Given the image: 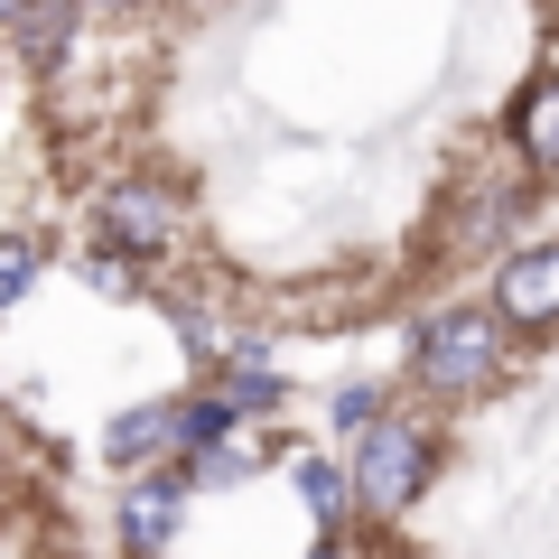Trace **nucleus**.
I'll use <instances>...</instances> for the list:
<instances>
[{"label":"nucleus","instance_id":"f257e3e1","mask_svg":"<svg viewBox=\"0 0 559 559\" xmlns=\"http://www.w3.org/2000/svg\"><path fill=\"white\" fill-rule=\"evenodd\" d=\"M419 382H429V392H485V382L503 373V318L495 308H439V318L419 326Z\"/></svg>","mask_w":559,"mask_h":559},{"label":"nucleus","instance_id":"f03ea898","mask_svg":"<svg viewBox=\"0 0 559 559\" xmlns=\"http://www.w3.org/2000/svg\"><path fill=\"white\" fill-rule=\"evenodd\" d=\"M419 485H429V439H419L411 419H382V429H364L345 495L373 503V513H401V503H419Z\"/></svg>","mask_w":559,"mask_h":559},{"label":"nucleus","instance_id":"7ed1b4c3","mask_svg":"<svg viewBox=\"0 0 559 559\" xmlns=\"http://www.w3.org/2000/svg\"><path fill=\"white\" fill-rule=\"evenodd\" d=\"M495 318H503V326H550V318H559V242H540V252H513V261H503Z\"/></svg>","mask_w":559,"mask_h":559},{"label":"nucleus","instance_id":"20e7f679","mask_svg":"<svg viewBox=\"0 0 559 559\" xmlns=\"http://www.w3.org/2000/svg\"><path fill=\"white\" fill-rule=\"evenodd\" d=\"M103 234H112L121 252H168L178 205H168L159 187H112V197H103Z\"/></svg>","mask_w":559,"mask_h":559},{"label":"nucleus","instance_id":"39448f33","mask_svg":"<svg viewBox=\"0 0 559 559\" xmlns=\"http://www.w3.org/2000/svg\"><path fill=\"white\" fill-rule=\"evenodd\" d=\"M178 503H187V485H178V476L140 485V495L121 503V540H131V550H168V532H178Z\"/></svg>","mask_w":559,"mask_h":559},{"label":"nucleus","instance_id":"423d86ee","mask_svg":"<svg viewBox=\"0 0 559 559\" xmlns=\"http://www.w3.org/2000/svg\"><path fill=\"white\" fill-rule=\"evenodd\" d=\"M513 140H522L532 168H559V75H540L532 94L513 103Z\"/></svg>","mask_w":559,"mask_h":559},{"label":"nucleus","instance_id":"0eeeda50","mask_svg":"<svg viewBox=\"0 0 559 559\" xmlns=\"http://www.w3.org/2000/svg\"><path fill=\"white\" fill-rule=\"evenodd\" d=\"M112 466H140V457H159V448H178V401H150V411H121L112 419Z\"/></svg>","mask_w":559,"mask_h":559},{"label":"nucleus","instance_id":"6e6552de","mask_svg":"<svg viewBox=\"0 0 559 559\" xmlns=\"http://www.w3.org/2000/svg\"><path fill=\"white\" fill-rule=\"evenodd\" d=\"M299 503H308L318 522H336V513H345V476H336V466H318V457H308V466H299Z\"/></svg>","mask_w":559,"mask_h":559},{"label":"nucleus","instance_id":"1a4fd4ad","mask_svg":"<svg viewBox=\"0 0 559 559\" xmlns=\"http://www.w3.org/2000/svg\"><path fill=\"white\" fill-rule=\"evenodd\" d=\"M28 271H38V252H28V242H0V308L28 289Z\"/></svg>","mask_w":559,"mask_h":559},{"label":"nucleus","instance_id":"9d476101","mask_svg":"<svg viewBox=\"0 0 559 559\" xmlns=\"http://www.w3.org/2000/svg\"><path fill=\"white\" fill-rule=\"evenodd\" d=\"M20 10H28V0H0V28H20Z\"/></svg>","mask_w":559,"mask_h":559},{"label":"nucleus","instance_id":"9b49d317","mask_svg":"<svg viewBox=\"0 0 559 559\" xmlns=\"http://www.w3.org/2000/svg\"><path fill=\"white\" fill-rule=\"evenodd\" d=\"M308 559H345V550H336V540H318V550H308Z\"/></svg>","mask_w":559,"mask_h":559},{"label":"nucleus","instance_id":"f8f14e48","mask_svg":"<svg viewBox=\"0 0 559 559\" xmlns=\"http://www.w3.org/2000/svg\"><path fill=\"white\" fill-rule=\"evenodd\" d=\"M550 75H559V38H550Z\"/></svg>","mask_w":559,"mask_h":559}]
</instances>
